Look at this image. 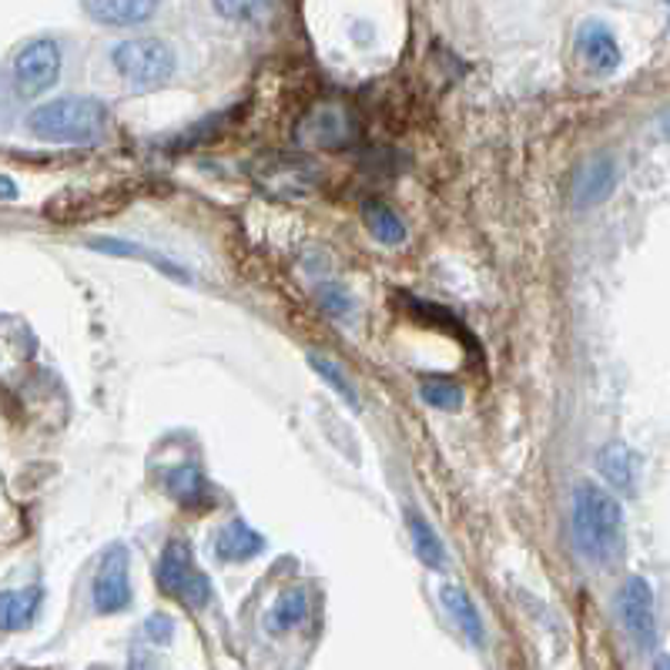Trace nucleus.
<instances>
[{
  "label": "nucleus",
  "mask_w": 670,
  "mask_h": 670,
  "mask_svg": "<svg viewBox=\"0 0 670 670\" xmlns=\"http://www.w3.org/2000/svg\"><path fill=\"white\" fill-rule=\"evenodd\" d=\"M154 577H158L161 593L175 597L189 610H202L212 600V580L199 570L192 547L182 540H172L161 550Z\"/></svg>",
  "instance_id": "nucleus-4"
},
{
  "label": "nucleus",
  "mask_w": 670,
  "mask_h": 670,
  "mask_svg": "<svg viewBox=\"0 0 670 670\" xmlns=\"http://www.w3.org/2000/svg\"><path fill=\"white\" fill-rule=\"evenodd\" d=\"M577 51L597 74H613L620 68V44L600 21H583L577 31Z\"/></svg>",
  "instance_id": "nucleus-9"
},
{
  "label": "nucleus",
  "mask_w": 670,
  "mask_h": 670,
  "mask_svg": "<svg viewBox=\"0 0 670 670\" xmlns=\"http://www.w3.org/2000/svg\"><path fill=\"white\" fill-rule=\"evenodd\" d=\"M61 78V48L51 38H38L21 48L14 61V81L24 98H38L51 91Z\"/></svg>",
  "instance_id": "nucleus-5"
},
{
  "label": "nucleus",
  "mask_w": 670,
  "mask_h": 670,
  "mask_svg": "<svg viewBox=\"0 0 670 670\" xmlns=\"http://www.w3.org/2000/svg\"><path fill=\"white\" fill-rule=\"evenodd\" d=\"M312 182H315V168H308V164L298 161V158H292V161L275 158V161H272V175L265 179V189H268V192H278L282 185H292V195H302L305 189H312Z\"/></svg>",
  "instance_id": "nucleus-21"
},
{
  "label": "nucleus",
  "mask_w": 670,
  "mask_h": 670,
  "mask_svg": "<svg viewBox=\"0 0 670 670\" xmlns=\"http://www.w3.org/2000/svg\"><path fill=\"white\" fill-rule=\"evenodd\" d=\"M215 11L219 14H238V18H248V14H255V11H262L258 4H215Z\"/></svg>",
  "instance_id": "nucleus-27"
},
{
  "label": "nucleus",
  "mask_w": 670,
  "mask_h": 670,
  "mask_svg": "<svg viewBox=\"0 0 670 670\" xmlns=\"http://www.w3.org/2000/svg\"><path fill=\"white\" fill-rule=\"evenodd\" d=\"M128 670H158V660L144 650V647H134L131 650V667Z\"/></svg>",
  "instance_id": "nucleus-26"
},
{
  "label": "nucleus",
  "mask_w": 670,
  "mask_h": 670,
  "mask_svg": "<svg viewBox=\"0 0 670 670\" xmlns=\"http://www.w3.org/2000/svg\"><path fill=\"white\" fill-rule=\"evenodd\" d=\"M0 199H18V185L8 175H0Z\"/></svg>",
  "instance_id": "nucleus-28"
},
{
  "label": "nucleus",
  "mask_w": 670,
  "mask_h": 670,
  "mask_svg": "<svg viewBox=\"0 0 670 670\" xmlns=\"http://www.w3.org/2000/svg\"><path fill=\"white\" fill-rule=\"evenodd\" d=\"M91 248L94 252H104V255H118V258H141V262H148L154 272H161V275H168V278H175V282H195L179 262H172V258H164V255H158V252H151V248H144V245H134V242H121V238H94L91 242Z\"/></svg>",
  "instance_id": "nucleus-14"
},
{
  "label": "nucleus",
  "mask_w": 670,
  "mask_h": 670,
  "mask_svg": "<svg viewBox=\"0 0 670 670\" xmlns=\"http://www.w3.org/2000/svg\"><path fill=\"white\" fill-rule=\"evenodd\" d=\"M34 138L51 144H98L111 131V114L94 98H58L28 114Z\"/></svg>",
  "instance_id": "nucleus-2"
},
{
  "label": "nucleus",
  "mask_w": 670,
  "mask_h": 670,
  "mask_svg": "<svg viewBox=\"0 0 670 670\" xmlns=\"http://www.w3.org/2000/svg\"><path fill=\"white\" fill-rule=\"evenodd\" d=\"M620 620L637 647H653L657 623H653V590L643 577H630L620 590Z\"/></svg>",
  "instance_id": "nucleus-7"
},
{
  "label": "nucleus",
  "mask_w": 670,
  "mask_h": 670,
  "mask_svg": "<svg viewBox=\"0 0 670 670\" xmlns=\"http://www.w3.org/2000/svg\"><path fill=\"white\" fill-rule=\"evenodd\" d=\"M305 617H308V593H305L302 587H288V590L275 600V607L268 610L265 627H268L272 633H285V630L298 627Z\"/></svg>",
  "instance_id": "nucleus-20"
},
{
  "label": "nucleus",
  "mask_w": 670,
  "mask_h": 670,
  "mask_svg": "<svg viewBox=\"0 0 670 670\" xmlns=\"http://www.w3.org/2000/svg\"><path fill=\"white\" fill-rule=\"evenodd\" d=\"M41 607V590H0V630H24L31 627Z\"/></svg>",
  "instance_id": "nucleus-17"
},
{
  "label": "nucleus",
  "mask_w": 670,
  "mask_h": 670,
  "mask_svg": "<svg viewBox=\"0 0 670 670\" xmlns=\"http://www.w3.org/2000/svg\"><path fill=\"white\" fill-rule=\"evenodd\" d=\"M570 537L577 554L600 570L623 557V510L620 499L597 483H577L570 502Z\"/></svg>",
  "instance_id": "nucleus-1"
},
{
  "label": "nucleus",
  "mask_w": 670,
  "mask_h": 670,
  "mask_svg": "<svg viewBox=\"0 0 670 670\" xmlns=\"http://www.w3.org/2000/svg\"><path fill=\"white\" fill-rule=\"evenodd\" d=\"M617 161L610 154H597L590 161H583V168L573 179V199H577V209H590V205H600L613 195L617 189Z\"/></svg>",
  "instance_id": "nucleus-8"
},
{
  "label": "nucleus",
  "mask_w": 670,
  "mask_h": 670,
  "mask_svg": "<svg viewBox=\"0 0 670 670\" xmlns=\"http://www.w3.org/2000/svg\"><path fill=\"white\" fill-rule=\"evenodd\" d=\"M419 396L426 406L433 409H443V413H456L463 406V389L453 383V379H423L419 383Z\"/></svg>",
  "instance_id": "nucleus-23"
},
{
  "label": "nucleus",
  "mask_w": 670,
  "mask_h": 670,
  "mask_svg": "<svg viewBox=\"0 0 670 670\" xmlns=\"http://www.w3.org/2000/svg\"><path fill=\"white\" fill-rule=\"evenodd\" d=\"M406 527H409V540H413V550L416 557L429 567V570H443L446 567V547L443 540L436 537V530L419 517V514H406Z\"/></svg>",
  "instance_id": "nucleus-19"
},
{
  "label": "nucleus",
  "mask_w": 670,
  "mask_h": 670,
  "mask_svg": "<svg viewBox=\"0 0 670 670\" xmlns=\"http://www.w3.org/2000/svg\"><path fill=\"white\" fill-rule=\"evenodd\" d=\"M363 222L383 245H403L406 242V225L383 202H366L363 205Z\"/></svg>",
  "instance_id": "nucleus-22"
},
{
  "label": "nucleus",
  "mask_w": 670,
  "mask_h": 670,
  "mask_svg": "<svg viewBox=\"0 0 670 670\" xmlns=\"http://www.w3.org/2000/svg\"><path fill=\"white\" fill-rule=\"evenodd\" d=\"M91 600L98 613H118L131 603V580H128V550L121 544L108 547L98 573H94V587H91Z\"/></svg>",
  "instance_id": "nucleus-6"
},
{
  "label": "nucleus",
  "mask_w": 670,
  "mask_h": 670,
  "mask_svg": "<svg viewBox=\"0 0 670 670\" xmlns=\"http://www.w3.org/2000/svg\"><path fill=\"white\" fill-rule=\"evenodd\" d=\"M302 138L318 144V148H339L353 138V124H349V114L335 104H325L318 111H312L305 121H302Z\"/></svg>",
  "instance_id": "nucleus-11"
},
{
  "label": "nucleus",
  "mask_w": 670,
  "mask_h": 670,
  "mask_svg": "<svg viewBox=\"0 0 670 670\" xmlns=\"http://www.w3.org/2000/svg\"><path fill=\"white\" fill-rule=\"evenodd\" d=\"M111 64L131 91H154L175 74V51L158 38H131L111 51Z\"/></svg>",
  "instance_id": "nucleus-3"
},
{
  "label": "nucleus",
  "mask_w": 670,
  "mask_h": 670,
  "mask_svg": "<svg viewBox=\"0 0 670 670\" xmlns=\"http://www.w3.org/2000/svg\"><path fill=\"white\" fill-rule=\"evenodd\" d=\"M308 359V366L318 373V379H325L332 389H335V396H339L353 413H359L363 409V403H359V389L353 386V379H349V373L339 366V363H335L332 356H322V353H308L305 356Z\"/></svg>",
  "instance_id": "nucleus-18"
},
{
  "label": "nucleus",
  "mask_w": 670,
  "mask_h": 670,
  "mask_svg": "<svg viewBox=\"0 0 670 670\" xmlns=\"http://www.w3.org/2000/svg\"><path fill=\"white\" fill-rule=\"evenodd\" d=\"M653 670H670V663H667V657H663V653H660V657H657V663H653Z\"/></svg>",
  "instance_id": "nucleus-29"
},
{
  "label": "nucleus",
  "mask_w": 670,
  "mask_h": 670,
  "mask_svg": "<svg viewBox=\"0 0 670 670\" xmlns=\"http://www.w3.org/2000/svg\"><path fill=\"white\" fill-rule=\"evenodd\" d=\"M212 550H215V557L222 564H245V560H252V557H258L265 550V537L255 527H248L242 517H235L219 530Z\"/></svg>",
  "instance_id": "nucleus-10"
},
{
  "label": "nucleus",
  "mask_w": 670,
  "mask_h": 670,
  "mask_svg": "<svg viewBox=\"0 0 670 670\" xmlns=\"http://www.w3.org/2000/svg\"><path fill=\"white\" fill-rule=\"evenodd\" d=\"M439 600H443V607L449 610V617L456 620V627L469 637V643H473V647H483V643H486V633H483V617H479L473 597H469L463 587H456V583H443V587H439Z\"/></svg>",
  "instance_id": "nucleus-15"
},
{
  "label": "nucleus",
  "mask_w": 670,
  "mask_h": 670,
  "mask_svg": "<svg viewBox=\"0 0 670 670\" xmlns=\"http://www.w3.org/2000/svg\"><path fill=\"white\" fill-rule=\"evenodd\" d=\"M597 466H600L603 479H610V486L620 489L623 496H630L637 489V463H633V453L623 443H607L600 449Z\"/></svg>",
  "instance_id": "nucleus-16"
},
{
  "label": "nucleus",
  "mask_w": 670,
  "mask_h": 670,
  "mask_svg": "<svg viewBox=\"0 0 670 670\" xmlns=\"http://www.w3.org/2000/svg\"><path fill=\"white\" fill-rule=\"evenodd\" d=\"M144 637H148L151 643H168V640L175 637V620L164 617V613H151V617L144 620Z\"/></svg>",
  "instance_id": "nucleus-24"
},
{
  "label": "nucleus",
  "mask_w": 670,
  "mask_h": 670,
  "mask_svg": "<svg viewBox=\"0 0 670 670\" xmlns=\"http://www.w3.org/2000/svg\"><path fill=\"white\" fill-rule=\"evenodd\" d=\"M164 493L172 496V499H179L182 507H189V510H205L209 502L215 499L209 479H205L202 469L192 466V463H185V466H179V469L168 473V479H164Z\"/></svg>",
  "instance_id": "nucleus-12"
},
{
  "label": "nucleus",
  "mask_w": 670,
  "mask_h": 670,
  "mask_svg": "<svg viewBox=\"0 0 670 670\" xmlns=\"http://www.w3.org/2000/svg\"><path fill=\"white\" fill-rule=\"evenodd\" d=\"M322 305H325L328 312H335V315H346V312H349V295H346L343 288L328 285V288H322Z\"/></svg>",
  "instance_id": "nucleus-25"
},
{
  "label": "nucleus",
  "mask_w": 670,
  "mask_h": 670,
  "mask_svg": "<svg viewBox=\"0 0 670 670\" xmlns=\"http://www.w3.org/2000/svg\"><path fill=\"white\" fill-rule=\"evenodd\" d=\"M154 11L158 4H151V0H91V4H84V14H91L101 28H134Z\"/></svg>",
  "instance_id": "nucleus-13"
}]
</instances>
